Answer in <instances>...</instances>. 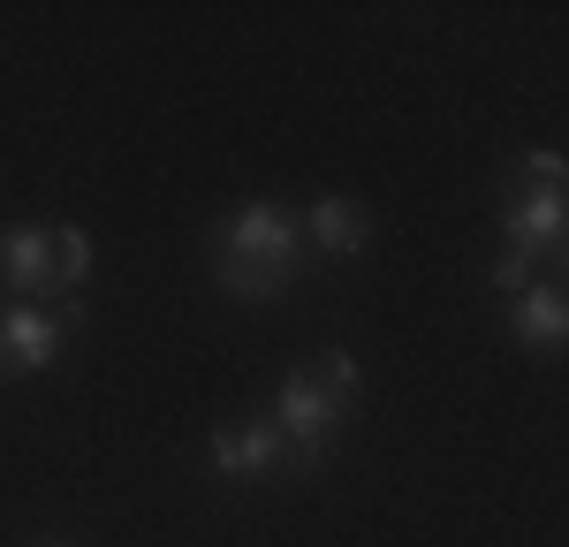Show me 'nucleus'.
Returning <instances> with one entry per match:
<instances>
[{
    "label": "nucleus",
    "instance_id": "nucleus-1",
    "mask_svg": "<svg viewBox=\"0 0 569 547\" xmlns=\"http://www.w3.org/2000/svg\"><path fill=\"white\" fill-rule=\"evenodd\" d=\"M297 221L281 206H243L236 221L220 228V281L236 297H281L297 274Z\"/></svg>",
    "mask_w": 569,
    "mask_h": 547
},
{
    "label": "nucleus",
    "instance_id": "nucleus-2",
    "mask_svg": "<svg viewBox=\"0 0 569 547\" xmlns=\"http://www.w3.org/2000/svg\"><path fill=\"white\" fill-rule=\"evenodd\" d=\"M357 396V365L350 358H319V365H297L289 380H281V404H273V426H281V449L297 456H319L327 449V434H335V418L342 404Z\"/></svg>",
    "mask_w": 569,
    "mask_h": 547
},
{
    "label": "nucleus",
    "instance_id": "nucleus-3",
    "mask_svg": "<svg viewBox=\"0 0 569 547\" xmlns=\"http://www.w3.org/2000/svg\"><path fill=\"white\" fill-rule=\"evenodd\" d=\"M0 259H8V281H16V289H77L91 274V236L84 228H61V221L53 228H16Z\"/></svg>",
    "mask_w": 569,
    "mask_h": 547
},
{
    "label": "nucleus",
    "instance_id": "nucleus-4",
    "mask_svg": "<svg viewBox=\"0 0 569 547\" xmlns=\"http://www.w3.org/2000/svg\"><path fill=\"white\" fill-rule=\"evenodd\" d=\"M569 243V198L562 190H547V182H531L525 198L509 206V259H555Z\"/></svg>",
    "mask_w": 569,
    "mask_h": 547
},
{
    "label": "nucleus",
    "instance_id": "nucleus-5",
    "mask_svg": "<svg viewBox=\"0 0 569 547\" xmlns=\"http://www.w3.org/2000/svg\"><path fill=\"white\" fill-rule=\"evenodd\" d=\"M53 350H61V319L53 312H31V305L0 312V372H39Z\"/></svg>",
    "mask_w": 569,
    "mask_h": 547
},
{
    "label": "nucleus",
    "instance_id": "nucleus-6",
    "mask_svg": "<svg viewBox=\"0 0 569 547\" xmlns=\"http://www.w3.org/2000/svg\"><path fill=\"white\" fill-rule=\"evenodd\" d=\"M206 456H213V471H228V479H251V471H266V464L281 456V426H266V418H251V426H220Z\"/></svg>",
    "mask_w": 569,
    "mask_h": 547
},
{
    "label": "nucleus",
    "instance_id": "nucleus-7",
    "mask_svg": "<svg viewBox=\"0 0 569 547\" xmlns=\"http://www.w3.org/2000/svg\"><path fill=\"white\" fill-rule=\"evenodd\" d=\"M311 243H319V251H335V259L365 251V243H372L365 206H357V198H319V206H311Z\"/></svg>",
    "mask_w": 569,
    "mask_h": 547
},
{
    "label": "nucleus",
    "instance_id": "nucleus-8",
    "mask_svg": "<svg viewBox=\"0 0 569 547\" xmlns=\"http://www.w3.org/2000/svg\"><path fill=\"white\" fill-rule=\"evenodd\" d=\"M517 335H525L531 350H562V335H569V305H562V289L531 281L525 297H517Z\"/></svg>",
    "mask_w": 569,
    "mask_h": 547
},
{
    "label": "nucleus",
    "instance_id": "nucleus-9",
    "mask_svg": "<svg viewBox=\"0 0 569 547\" xmlns=\"http://www.w3.org/2000/svg\"><path fill=\"white\" fill-rule=\"evenodd\" d=\"M525 168H531V182H547V190H562V152H525Z\"/></svg>",
    "mask_w": 569,
    "mask_h": 547
},
{
    "label": "nucleus",
    "instance_id": "nucleus-10",
    "mask_svg": "<svg viewBox=\"0 0 569 547\" xmlns=\"http://www.w3.org/2000/svg\"><path fill=\"white\" fill-rule=\"evenodd\" d=\"M46 547H61V540H46Z\"/></svg>",
    "mask_w": 569,
    "mask_h": 547
}]
</instances>
